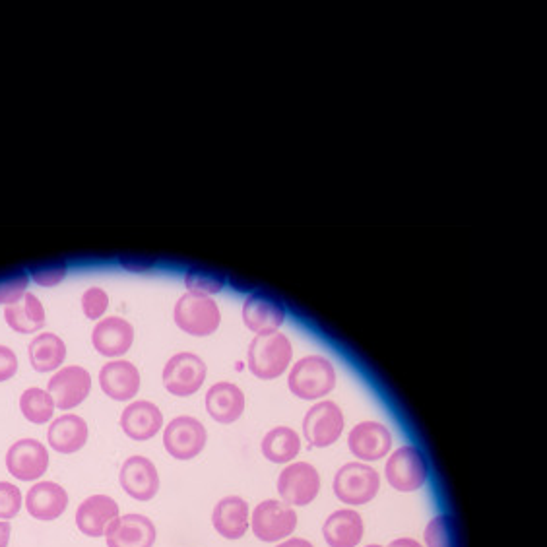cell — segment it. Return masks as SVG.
Wrapping results in <instances>:
<instances>
[{
	"instance_id": "obj_1",
	"label": "cell",
	"mask_w": 547,
	"mask_h": 547,
	"mask_svg": "<svg viewBox=\"0 0 547 547\" xmlns=\"http://www.w3.org/2000/svg\"><path fill=\"white\" fill-rule=\"evenodd\" d=\"M293 359L290 338L282 332L255 336L249 344L247 367L260 381L280 379Z\"/></svg>"
},
{
	"instance_id": "obj_2",
	"label": "cell",
	"mask_w": 547,
	"mask_h": 547,
	"mask_svg": "<svg viewBox=\"0 0 547 547\" xmlns=\"http://www.w3.org/2000/svg\"><path fill=\"white\" fill-rule=\"evenodd\" d=\"M288 387L301 400H321L336 388V369L322 355H305L291 367Z\"/></svg>"
},
{
	"instance_id": "obj_3",
	"label": "cell",
	"mask_w": 547,
	"mask_h": 547,
	"mask_svg": "<svg viewBox=\"0 0 547 547\" xmlns=\"http://www.w3.org/2000/svg\"><path fill=\"white\" fill-rule=\"evenodd\" d=\"M334 495L348 507L371 503L381 491V476L365 462H348L334 476Z\"/></svg>"
},
{
	"instance_id": "obj_4",
	"label": "cell",
	"mask_w": 547,
	"mask_h": 547,
	"mask_svg": "<svg viewBox=\"0 0 547 547\" xmlns=\"http://www.w3.org/2000/svg\"><path fill=\"white\" fill-rule=\"evenodd\" d=\"M173 319L185 334L194 338H206L220 328L222 313L212 297L187 291L175 303Z\"/></svg>"
},
{
	"instance_id": "obj_5",
	"label": "cell",
	"mask_w": 547,
	"mask_h": 547,
	"mask_svg": "<svg viewBox=\"0 0 547 547\" xmlns=\"http://www.w3.org/2000/svg\"><path fill=\"white\" fill-rule=\"evenodd\" d=\"M297 513L284 501L268 499L255 507L251 516V528L255 538L264 544H276L288 540L297 528Z\"/></svg>"
},
{
	"instance_id": "obj_6",
	"label": "cell",
	"mask_w": 547,
	"mask_h": 547,
	"mask_svg": "<svg viewBox=\"0 0 547 547\" xmlns=\"http://www.w3.org/2000/svg\"><path fill=\"white\" fill-rule=\"evenodd\" d=\"M385 476L392 489L400 493H414L429 478V466L418 447L404 445L388 456Z\"/></svg>"
},
{
	"instance_id": "obj_7",
	"label": "cell",
	"mask_w": 547,
	"mask_h": 547,
	"mask_svg": "<svg viewBox=\"0 0 547 547\" xmlns=\"http://www.w3.org/2000/svg\"><path fill=\"white\" fill-rule=\"evenodd\" d=\"M206 375H208V369L200 355L193 352H179V354L171 355L169 361L165 363L161 381L169 394L179 398H189L202 388Z\"/></svg>"
},
{
	"instance_id": "obj_8",
	"label": "cell",
	"mask_w": 547,
	"mask_h": 547,
	"mask_svg": "<svg viewBox=\"0 0 547 547\" xmlns=\"http://www.w3.org/2000/svg\"><path fill=\"white\" fill-rule=\"evenodd\" d=\"M208 443V431L200 419L193 416H177L163 429V447L175 460L187 462L204 451Z\"/></svg>"
},
{
	"instance_id": "obj_9",
	"label": "cell",
	"mask_w": 547,
	"mask_h": 547,
	"mask_svg": "<svg viewBox=\"0 0 547 547\" xmlns=\"http://www.w3.org/2000/svg\"><path fill=\"white\" fill-rule=\"evenodd\" d=\"M321 472L309 462H291L278 476V493L290 507H307L321 493Z\"/></svg>"
},
{
	"instance_id": "obj_10",
	"label": "cell",
	"mask_w": 547,
	"mask_h": 547,
	"mask_svg": "<svg viewBox=\"0 0 547 547\" xmlns=\"http://www.w3.org/2000/svg\"><path fill=\"white\" fill-rule=\"evenodd\" d=\"M344 412L332 400H322L311 406L303 418V437L311 447H332L344 433Z\"/></svg>"
},
{
	"instance_id": "obj_11",
	"label": "cell",
	"mask_w": 547,
	"mask_h": 547,
	"mask_svg": "<svg viewBox=\"0 0 547 547\" xmlns=\"http://www.w3.org/2000/svg\"><path fill=\"white\" fill-rule=\"evenodd\" d=\"M6 470L20 482H39L49 470V451L37 439L14 441L6 451Z\"/></svg>"
},
{
	"instance_id": "obj_12",
	"label": "cell",
	"mask_w": 547,
	"mask_h": 547,
	"mask_svg": "<svg viewBox=\"0 0 547 547\" xmlns=\"http://www.w3.org/2000/svg\"><path fill=\"white\" fill-rule=\"evenodd\" d=\"M47 392L51 394L57 410H74L90 396L92 375L80 365H66L49 379Z\"/></svg>"
},
{
	"instance_id": "obj_13",
	"label": "cell",
	"mask_w": 547,
	"mask_h": 547,
	"mask_svg": "<svg viewBox=\"0 0 547 547\" xmlns=\"http://www.w3.org/2000/svg\"><path fill=\"white\" fill-rule=\"evenodd\" d=\"M119 483L130 499L148 503L160 491V474L150 458L134 454L123 462L119 472Z\"/></svg>"
},
{
	"instance_id": "obj_14",
	"label": "cell",
	"mask_w": 547,
	"mask_h": 547,
	"mask_svg": "<svg viewBox=\"0 0 547 547\" xmlns=\"http://www.w3.org/2000/svg\"><path fill=\"white\" fill-rule=\"evenodd\" d=\"M103 538L107 547H154L158 530L148 516L129 513L117 516Z\"/></svg>"
},
{
	"instance_id": "obj_15",
	"label": "cell",
	"mask_w": 547,
	"mask_h": 547,
	"mask_svg": "<svg viewBox=\"0 0 547 547\" xmlns=\"http://www.w3.org/2000/svg\"><path fill=\"white\" fill-rule=\"evenodd\" d=\"M392 433L379 421H361L348 435V449L359 462H377L392 451Z\"/></svg>"
},
{
	"instance_id": "obj_16",
	"label": "cell",
	"mask_w": 547,
	"mask_h": 547,
	"mask_svg": "<svg viewBox=\"0 0 547 547\" xmlns=\"http://www.w3.org/2000/svg\"><path fill=\"white\" fill-rule=\"evenodd\" d=\"M140 371L127 359H113L99 371V387L115 402H130L140 390Z\"/></svg>"
},
{
	"instance_id": "obj_17",
	"label": "cell",
	"mask_w": 547,
	"mask_h": 547,
	"mask_svg": "<svg viewBox=\"0 0 547 547\" xmlns=\"http://www.w3.org/2000/svg\"><path fill=\"white\" fill-rule=\"evenodd\" d=\"M92 344L103 357H123L134 344V326L123 317H103L92 330Z\"/></svg>"
},
{
	"instance_id": "obj_18",
	"label": "cell",
	"mask_w": 547,
	"mask_h": 547,
	"mask_svg": "<svg viewBox=\"0 0 547 547\" xmlns=\"http://www.w3.org/2000/svg\"><path fill=\"white\" fill-rule=\"evenodd\" d=\"M121 515L117 501L109 495H90L76 509V528L88 538L105 536L107 526Z\"/></svg>"
},
{
	"instance_id": "obj_19",
	"label": "cell",
	"mask_w": 547,
	"mask_h": 547,
	"mask_svg": "<svg viewBox=\"0 0 547 547\" xmlns=\"http://www.w3.org/2000/svg\"><path fill=\"white\" fill-rule=\"evenodd\" d=\"M243 322L257 336L272 334L286 322V309L266 293H253L243 303Z\"/></svg>"
},
{
	"instance_id": "obj_20",
	"label": "cell",
	"mask_w": 547,
	"mask_h": 547,
	"mask_svg": "<svg viewBox=\"0 0 547 547\" xmlns=\"http://www.w3.org/2000/svg\"><path fill=\"white\" fill-rule=\"evenodd\" d=\"M26 511L35 520L53 522L65 515L68 509V493L65 487L55 482L33 483L24 497Z\"/></svg>"
},
{
	"instance_id": "obj_21",
	"label": "cell",
	"mask_w": 547,
	"mask_h": 547,
	"mask_svg": "<svg viewBox=\"0 0 547 547\" xmlns=\"http://www.w3.org/2000/svg\"><path fill=\"white\" fill-rule=\"evenodd\" d=\"M214 530L226 540H241L251 528L249 503L239 495L220 499L212 511Z\"/></svg>"
},
{
	"instance_id": "obj_22",
	"label": "cell",
	"mask_w": 547,
	"mask_h": 547,
	"mask_svg": "<svg viewBox=\"0 0 547 547\" xmlns=\"http://www.w3.org/2000/svg\"><path fill=\"white\" fill-rule=\"evenodd\" d=\"M163 414L154 402L148 400H136L121 414V429L129 437L130 441L144 443L154 439L161 431Z\"/></svg>"
},
{
	"instance_id": "obj_23",
	"label": "cell",
	"mask_w": 547,
	"mask_h": 547,
	"mask_svg": "<svg viewBox=\"0 0 547 547\" xmlns=\"http://www.w3.org/2000/svg\"><path fill=\"white\" fill-rule=\"evenodd\" d=\"M90 429L86 419L76 414H63L61 418L53 419L47 429V443L59 454H74L82 451L88 443Z\"/></svg>"
},
{
	"instance_id": "obj_24",
	"label": "cell",
	"mask_w": 547,
	"mask_h": 547,
	"mask_svg": "<svg viewBox=\"0 0 547 547\" xmlns=\"http://www.w3.org/2000/svg\"><path fill=\"white\" fill-rule=\"evenodd\" d=\"M204 404L210 418L222 425H229L235 423L245 412V392L227 381L216 383L208 388Z\"/></svg>"
},
{
	"instance_id": "obj_25",
	"label": "cell",
	"mask_w": 547,
	"mask_h": 547,
	"mask_svg": "<svg viewBox=\"0 0 547 547\" xmlns=\"http://www.w3.org/2000/svg\"><path fill=\"white\" fill-rule=\"evenodd\" d=\"M322 536L328 547H357L365 536V524L354 509H340L322 524Z\"/></svg>"
},
{
	"instance_id": "obj_26",
	"label": "cell",
	"mask_w": 547,
	"mask_h": 547,
	"mask_svg": "<svg viewBox=\"0 0 547 547\" xmlns=\"http://www.w3.org/2000/svg\"><path fill=\"white\" fill-rule=\"evenodd\" d=\"M4 321L18 334H35L45 326V307L37 295L26 293L16 303L6 305Z\"/></svg>"
},
{
	"instance_id": "obj_27",
	"label": "cell",
	"mask_w": 547,
	"mask_h": 547,
	"mask_svg": "<svg viewBox=\"0 0 547 547\" xmlns=\"http://www.w3.org/2000/svg\"><path fill=\"white\" fill-rule=\"evenodd\" d=\"M28 357L37 373L59 371L66 359L65 340L53 332H41L30 342Z\"/></svg>"
},
{
	"instance_id": "obj_28",
	"label": "cell",
	"mask_w": 547,
	"mask_h": 547,
	"mask_svg": "<svg viewBox=\"0 0 547 547\" xmlns=\"http://www.w3.org/2000/svg\"><path fill=\"white\" fill-rule=\"evenodd\" d=\"M260 451L266 460L274 464H291L301 452V437L295 429L278 425L262 437Z\"/></svg>"
},
{
	"instance_id": "obj_29",
	"label": "cell",
	"mask_w": 547,
	"mask_h": 547,
	"mask_svg": "<svg viewBox=\"0 0 547 547\" xmlns=\"http://www.w3.org/2000/svg\"><path fill=\"white\" fill-rule=\"evenodd\" d=\"M55 402L51 394L43 388H26L20 396V412L33 425H45L53 419L55 414Z\"/></svg>"
},
{
	"instance_id": "obj_30",
	"label": "cell",
	"mask_w": 547,
	"mask_h": 547,
	"mask_svg": "<svg viewBox=\"0 0 547 547\" xmlns=\"http://www.w3.org/2000/svg\"><path fill=\"white\" fill-rule=\"evenodd\" d=\"M423 540L427 547H460L458 528L449 515L431 518L423 530Z\"/></svg>"
},
{
	"instance_id": "obj_31",
	"label": "cell",
	"mask_w": 547,
	"mask_h": 547,
	"mask_svg": "<svg viewBox=\"0 0 547 547\" xmlns=\"http://www.w3.org/2000/svg\"><path fill=\"white\" fill-rule=\"evenodd\" d=\"M185 286H187L189 293L210 297V295L224 290L226 278H224V274H220L216 270L189 268L185 274Z\"/></svg>"
},
{
	"instance_id": "obj_32",
	"label": "cell",
	"mask_w": 547,
	"mask_h": 547,
	"mask_svg": "<svg viewBox=\"0 0 547 547\" xmlns=\"http://www.w3.org/2000/svg\"><path fill=\"white\" fill-rule=\"evenodd\" d=\"M30 272H32L33 282H37L39 286L55 288L65 280L66 272H68V262L63 258L45 260V262L33 264Z\"/></svg>"
},
{
	"instance_id": "obj_33",
	"label": "cell",
	"mask_w": 547,
	"mask_h": 547,
	"mask_svg": "<svg viewBox=\"0 0 547 547\" xmlns=\"http://www.w3.org/2000/svg\"><path fill=\"white\" fill-rule=\"evenodd\" d=\"M30 276L22 270L0 274V305H12L28 293Z\"/></svg>"
},
{
	"instance_id": "obj_34",
	"label": "cell",
	"mask_w": 547,
	"mask_h": 547,
	"mask_svg": "<svg viewBox=\"0 0 547 547\" xmlns=\"http://www.w3.org/2000/svg\"><path fill=\"white\" fill-rule=\"evenodd\" d=\"M22 505L24 497L20 487H16L14 483L0 482V520L10 522L12 518H16L22 511Z\"/></svg>"
},
{
	"instance_id": "obj_35",
	"label": "cell",
	"mask_w": 547,
	"mask_h": 547,
	"mask_svg": "<svg viewBox=\"0 0 547 547\" xmlns=\"http://www.w3.org/2000/svg\"><path fill=\"white\" fill-rule=\"evenodd\" d=\"M109 309V295L107 291L92 286L88 290L84 291L82 295V311L84 315L90 319V321H99L105 311Z\"/></svg>"
},
{
	"instance_id": "obj_36",
	"label": "cell",
	"mask_w": 547,
	"mask_h": 547,
	"mask_svg": "<svg viewBox=\"0 0 547 547\" xmlns=\"http://www.w3.org/2000/svg\"><path fill=\"white\" fill-rule=\"evenodd\" d=\"M16 373H18V355L12 348L0 344V383L10 381Z\"/></svg>"
},
{
	"instance_id": "obj_37",
	"label": "cell",
	"mask_w": 547,
	"mask_h": 547,
	"mask_svg": "<svg viewBox=\"0 0 547 547\" xmlns=\"http://www.w3.org/2000/svg\"><path fill=\"white\" fill-rule=\"evenodd\" d=\"M10 536H12V526H10V522L0 520V547H8V544H10Z\"/></svg>"
},
{
	"instance_id": "obj_38",
	"label": "cell",
	"mask_w": 547,
	"mask_h": 547,
	"mask_svg": "<svg viewBox=\"0 0 547 547\" xmlns=\"http://www.w3.org/2000/svg\"><path fill=\"white\" fill-rule=\"evenodd\" d=\"M276 547H315L309 540L305 538H288L284 542H280Z\"/></svg>"
},
{
	"instance_id": "obj_39",
	"label": "cell",
	"mask_w": 547,
	"mask_h": 547,
	"mask_svg": "<svg viewBox=\"0 0 547 547\" xmlns=\"http://www.w3.org/2000/svg\"><path fill=\"white\" fill-rule=\"evenodd\" d=\"M388 547H423V546L419 544L418 540H414V538H396V540H392V542H390V546Z\"/></svg>"
},
{
	"instance_id": "obj_40",
	"label": "cell",
	"mask_w": 547,
	"mask_h": 547,
	"mask_svg": "<svg viewBox=\"0 0 547 547\" xmlns=\"http://www.w3.org/2000/svg\"><path fill=\"white\" fill-rule=\"evenodd\" d=\"M365 547H385V546H379V544H371V546H365Z\"/></svg>"
}]
</instances>
